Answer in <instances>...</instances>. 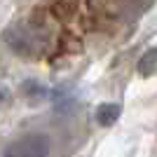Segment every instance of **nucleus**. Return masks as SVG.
Here are the masks:
<instances>
[{"mask_svg": "<svg viewBox=\"0 0 157 157\" xmlns=\"http://www.w3.org/2000/svg\"><path fill=\"white\" fill-rule=\"evenodd\" d=\"M49 155V141L45 134H26L14 138L5 148V157H47Z\"/></svg>", "mask_w": 157, "mask_h": 157, "instance_id": "f257e3e1", "label": "nucleus"}, {"mask_svg": "<svg viewBox=\"0 0 157 157\" xmlns=\"http://www.w3.org/2000/svg\"><path fill=\"white\" fill-rule=\"evenodd\" d=\"M117 117H120V105L117 103H103V105H98V110H96L98 124L110 127V124H115V120H117Z\"/></svg>", "mask_w": 157, "mask_h": 157, "instance_id": "f03ea898", "label": "nucleus"}, {"mask_svg": "<svg viewBox=\"0 0 157 157\" xmlns=\"http://www.w3.org/2000/svg\"><path fill=\"white\" fill-rule=\"evenodd\" d=\"M138 73H141L143 78H150V75L157 73V47L148 49V52L141 56V61H138Z\"/></svg>", "mask_w": 157, "mask_h": 157, "instance_id": "7ed1b4c3", "label": "nucleus"}]
</instances>
